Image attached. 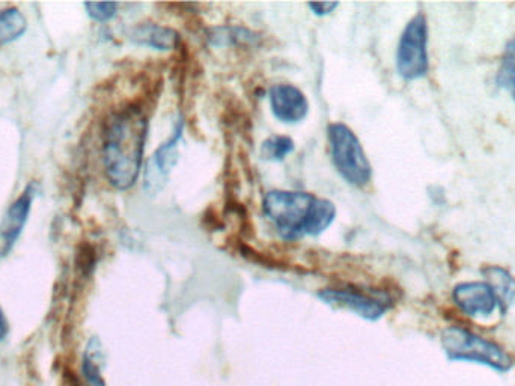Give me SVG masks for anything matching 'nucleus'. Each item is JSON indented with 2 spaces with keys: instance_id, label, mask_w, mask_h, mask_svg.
Wrapping results in <instances>:
<instances>
[{
  "instance_id": "obj_1",
  "label": "nucleus",
  "mask_w": 515,
  "mask_h": 386,
  "mask_svg": "<svg viewBox=\"0 0 515 386\" xmlns=\"http://www.w3.org/2000/svg\"><path fill=\"white\" fill-rule=\"evenodd\" d=\"M148 118L138 105L113 112L103 132V165L107 180L115 189L135 186L144 162Z\"/></svg>"
},
{
  "instance_id": "obj_2",
  "label": "nucleus",
  "mask_w": 515,
  "mask_h": 386,
  "mask_svg": "<svg viewBox=\"0 0 515 386\" xmlns=\"http://www.w3.org/2000/svg\"><path fill=\"white\" fill-rule=\"evenodd\" d=\"M263 212L276 233L287 242L324 233L336 218L332 201L312 193L272 190L263 201Z\"/></svg>"
},
{
  "instance_id": "obj_3",
  "label": "nucleus",
  "mask_w": 515,
  "mask_h": 386,
  "mask_svg": "<svg viewBox=\"0 0 515 386\" xmlns=\"http://www.w3.org/2000/svg\"><path fill=\"white\" fill-rule=\"evenodd\" d=\"M442 346L449 361L476 362L500 373H506L514 365L502 347L461 326H449L443 331Z\"/></svg>"
},
{
  "instance_id": "obj_4",
  "label": "nucleus",
  "mask_w": 515,
  "mask_h": 386,
  "mask_svg": "<svg viewBox=\"0 0 515 386\" xmlns=\"http://www.w3.org/2000/svg\"><path fill=\"white\" fill-rule=\"evenodd\" d=\"M327 136L330 156L339 175L351 186H366L371 181L372 166L356 133L345 124L333 123L327 129Z\"/></svg>"
},
{
  "instance_id": "obj_5",
  "label": "nucleus",
  "mask_w": 515,
  "mask_h": 386,
  "mask_svg": "<svg viewBox=\"0 0 515 386\" xmlns=\"http://www.w3.org/2000/svg\"><path fill=\"white\" fill-rule=\"evenodd\" d=\"M428 25L424 14H418L407 23L397 50V70L406 80L424 77L430 68L428 62Z\"/></svg>"
},
{
  "instance_id": "obj_6",
  "label": "nucleus",
  "mask_w": 515,
  "mask_h": 386,
  "mask_svg": "<svg viewBox=\"0 0 515 386\" xmlns=\"http://www.w3.org/2000/svg\"><path fill=\"white\" fill-rule=\"evenodd\" d=\"M318 298L330 307L344 308L369 322H377L392 307V299L383 292H363L357 288H324Z\"/></svg>"
},
{
  "instance_id": "obj_7",
  "label": "nucleus",
  "mask_w": 515,
  "mask_h": 386,
  "mask_svg": "<svg viewBox=\"0 0 515 386\" xmlns=\"http://www.w3.org/2000/svg\"><path fill=\"white\" fill-rule=\"evenodd\" d=\"M184 123L178 121L174 133L171 138L157 148L156 153L148 160L147 169H145L144 189L148 195H156L165 186L174 166L178 162V142L183 136Z\"/></svg>"
},
{
  "instance_id": "obj_8",
  "label": "nucleus",
  "mask_w": 515,
  "mask_h": 386,
  "mask_svg": "<svg viewBox=\"0 0 515 386\" xmlns=\"http://www.w3.org/2000/svg\"><path fill=\"white\" fill-rule=\"evenodd\" d=\"M34 187L28 186L22 195L8 207L0 222V258L10 254L29 219L34 201Z\"/></svg>"
},
{
  "instance_id": "obj_9",
  "label": "nucleus",
  "mask_w": 515,
  "mask_h": 386,
  "mask_svg": "<svg viewBox=\"0 0 515 386\" xmlns=\"http://www.w3.org/2000/svg\"><path fill=\"white\" fill-rule=\"evenodd\" d=\"M270 108L281 123L297 124L305 120L309 112L306 95L297 86L279 83L270 88Z\"/></svg>"
},
{
  "instance_id": "obj_10",
  "label": "nucleus",
  "mask_w": 515,
  "mask_h": 386,
  "mask_svg": "<svg viewBox=\"0 0 515 386\" xmlns=\"http://www.w3.org/2000/svg\"><path fill=\"white\" fill-rule=\"evenodd\" d=\"M455 305L469 317H488L497 307V299L487 282H463L452 293Z\"/></svg>"
},
{
  "instance_id": "obj_11",
  "label": "nucleus",
  "mask_w": 515,
  "mask_h": 386,
  "mask_svg": "<svg viewBox=\"0 0 515 386\" xmlns=\"http://www.w3.org/2000/svg\"><path fill=\"white\" fill-rule=\"evenodd\" d=\"M130 37L139 46L151 47V49L160 50V52L177 49L181 41L180 34L177 31L157 25V23H141V25L133 28Z\"/></svg>"
},
{
  "instance_id": "obj_12",
  "label": "nucleus",
  "mask_w": 515,
  "mask_h": 386,
  "mask_svg": "<svg viewBox=\"0 0 515 386\" xmlns=\"http://www.w3.org/2000/svg\"><path fill=\"white\" fill-rule=\"evenodd\" d=\"M487 284L496 296L497 304L502 308L503 313L508 310L509 305L515 301V281L512 276L502 267L491 266L482 270Z\"/></svg>"
},
{
  "instance_id": "obj_13",
  "label": "nucleus",
  "mask_w": 515,
  "mask_h": 386,
  "mask_svg": "<svg viewBox=\"0 0 515 386\" xmlns=\"http://www.w3.org/2000/svg\"><path fill=\"white\" fill-rule=\"evenodd\" d=\"M101 361H103V353H101L100 341L92 338L86 347L85 355H83L82 386H106V382L101 376Z\"/></svg>"
},
{
  "instance_id": "obj_14",
  "label": "nucleus",
  "mask_w": 515,
  "mask_h": 386,
  "mask_svg": "<svg viewBox=\"0 0 515 386\" xmlns=\"http://www.w3.org/2000/svg\"><path fill=\"white\" fill-rule=\"evenodd\" d=\"M28 29V20L17 8L0 11V47L7 46L23 37Z\"/></svg>"
},
{
  "instance_id": "obj_15",
  "label": "nucleus",
  "mask_w": 515,
  "mask_h": 386,
  "mask_svg": "<svg viewBox=\"0 0 515 386\" xmlns=\"http://www.w3.org/2000/svg\"><path fill=\"white\" fill-rule=\"evenodd\" d=\"M497 83L511 94L512 100L515 102V38L506 44Z\"/></svg>"
},
{
  "instance_id": "obj_16",
  "label": "nucleus",
  "mask_w": 515,
  "mask_h": 386,
  "mask_svg": "<svg viewBox=\"0 0 515 386\" xmlns=\"http://www.w3.org/2000/svg\"><path fill=\"white\" fill-rule=\"evenodd\" d=\"M293 151V139L288 138V136H272V138L263 142L260 154L267 162H281Z\"/></svg>"
},
{
  "instance_id": "obj_17",
  "label": "nucleus",
  "mask_w": 515,
  "mask_h": 386,
  "mask_svg": "<svg viewBox=\"0 0 515 386\" xmlns=\"http://www.w3.org/2000/svg\"><path fill=\"white\" fill-rule=\"evenodd\" d=\"M86 13L94 22H109L116 16L118 4L115 2H88L85 4Z\"/></svg>"
},
{
  "instance_id": "obj_18",
  "label": "nucleus",
  "mask_w": 515,
  "mask_h": 386,
  "mask_svg": "<svg viewBox=\"0 0 515 386\" xmlns=\"http://www.w3.org/2000/svg\"><path fill=\"white\" fill-rule=\"evenodd\" d=\"M95 267V251L94 248H92L91 245H82L79 248V251H77L76 255V269L77 272H79V275L85 276V278H88V276H91L92 270H94Z\"/></svg>"
},
{
  "instance_id": "obj_19",
  "label": "nucleus",
  "mask_w": 515,
  "mask_h": 386,
  "mask_svg": "<svg viewBox=\"0 0 515 386\" xmlns=\"http://www.w3.org/2000/svg\"><path fill=\"white\" fill-rule=\"evenodd\" d=\"M339 7L338 2H318V4H309V8L314 11L315 16H329L336 8Z\"/></svg>"
},
{
  "instance_id": "obj_20",
  "label": "nucleus",
  "mask_w": 515,
  "mask_h": 386,
  "mask_svg": "<svg viewBox=\"0 0 515 386\" xmlns=\"http://www.w3.org/2000/svg\"><path fill=\"white\" fill-rule=\"evenodd\" d=\"M10 334V325H8L7 317H5L4 311L0 308V343L5 340Z\"/></svg>"
}]
</instances>
